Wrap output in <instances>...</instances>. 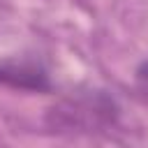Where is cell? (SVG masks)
<instances>
[{
  "label": "cell",
  "mask_w": 148,
  "mask_h": 148,
  "mask_svg": "<svg viewBox=\"0 0 148 148\" xmlns=\"http://www.w3.org/2000/svg\"><path fill=\"white\" fill-rule=\"evenodd\" d=\"M118 104L102 90L74 92L60 99L49 111V125L69 132H97L113 127L118 120Z\"/></svg>",
  "instance_id": "cell-1"
},
{
  "label": "cell",
  "mask_w": 148,
  "mask_h": 148,
  "mask_svg": "<svg viewBox=\"0 0 148 148\" xmlns=\"http://www.w3.org/2000/svg\"><path fill=\"white\" fill-rule=\"evenodd\" d=\"M0 86L28 90V92H49L51 76L46 67L37 60L7 58V60H0Z\"/></svg>",
  "instance_id": "cell-2"
},
{
  "label": "cell",
  "mask_w": 148,
  "mask_h": 148,
  "mask_svg": "<svg viewBox=\"0 0 148 148\" xmlns=\"http://www.w3.org/2000/svg\"><path fill=\"white\" fill-rule=\"evenodd\" d=\"M134 76H136V86H139V90L148 95V58H146V60L136 67Z\"/></svg>",
  "instance_id": "cell-3"
}]
</instances>
